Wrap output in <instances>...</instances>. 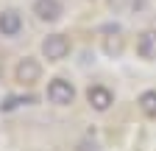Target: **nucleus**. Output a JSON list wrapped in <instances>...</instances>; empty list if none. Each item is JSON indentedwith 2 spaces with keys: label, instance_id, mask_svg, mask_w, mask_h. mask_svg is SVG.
Listing matches in <instances>:
<instances>
[{
  "label": "nucleus",
  "instance_id": "f257e3e1",
  "mask_svg": "<svg viewBox=\"0 0 156 151\" xmlns=\"http://www.w3.org/2000/svg\"><path fill=\"white\" fill-rule=\"evenodd\" d=\"M42 56L48 62H62L70 56V39L64 34H48L42 39Z\"/></svg>",
  "mask_w": 156,
  "mask_h": 151
},
{
  "label": "nucleus",
  "instance_id": "f03ea898",
  "mask_svg": "<svg viewBox=\"0 0 156 151\" xmlns=\"http://www.w3.org/2000/svg\"><path fill=\"white\" fill-rule=\"evenodd\" d=\"M48 101L56 104V106H70L75 101V87L64 79H53L48 84Z\"/></svg>",
  "mask_w": 156,
  "mask_h": 151
},
{
  "label": "nucleus",
  "instance_id": "7ed1b4c3",
  "mask_svg": "<svg viewBox=\"0 0 156 151\" xmlns=\"http://www.w3.org/2000/svg\"><path fill=\"white\" fill-rule=\"evenodd\" d=\"M14 79L20 84L31 87V84H36L39 79H42V64H39L36 59H31V56H25V59H20V64L14 67Z\"/></svg>",
  "mask_w": 156,
  "mask_h": 151
},
{
  "label": "nucleus",
  "instance_id": "20e7f679",
  "mask_svg": "<svg viewBox=\"0 0 156 151\" xmlns=\"http://www.w3.org/2000/svg\"><path fill=\"white\" fill-rule=\"evenodd\" d=\"M87 101H89V106H92L95 112H106V109L114 104V92H112L109 87H103V84H92V87L87 90Z\"/></svg>",
  "mask_w": 156,
  "mask_h": 151
},
{
  "label": "nucleus",
  "instance_id": "39448f33",
  "mask_svg": "<svg viewBox=\"0 0 156 151\" xmlns=\"http://www.w3.org/2000/svg\"><path fill=\"white\" fill-rule=\"evenodd\" d=\"M34 14H36V20H42V23H56L58 17L64 14L62 0H34Z\"/></svg>",
  "mask_w": 156,
  "mask_h": 151
},
{
  "label": "nucleus",
  "instance_id": "423d86ee",
  "mask_svg": "<svg viewBox=\"0 0 156 151\" xmlns=\"http://www.w3.org/2000/svg\"><path fill=\"white\" fill-rule=\"evenodd\" d=\"M20 31H23V17H20V11H14V9L0 11V34L3 36H17Z\"/></svg>",
  "mask_w": 156,
  "mask_h": 151
},
{
  "label": "nucleus",
  "instance_id": "0eeeda50",
  "mask_svg": "<svg viewBox=\"0 0 156 151\" xmlns=\"http://www.w3.org/2000/svg\"><path fill=\"white\" fill-rule=\"evenodd\" d=\"M136 56L145 62L156 59V31H142L136 36Z\"/></svg>",
  "mask_w": 156,
  "mask_h": 151
},
{
  "label": "nucleus",
  "instance_id": "6e6552de",
  "mask_svg": "<svg viewBox=\"0 0 156 151\" xmlns=\"http://www.w3.org/2000/svg\"><path fill=\"white\" fill-rule=\"evenodd\" d=\"M136 106L145 118H156V90H145L140 92V98H136Z\"/></svg>",
  "mask_w": 156,
  "mask_h": 151
},
{
  "label": "nucleus",
  "instance_id": "1a4fd4ad",
  "mask_svg": "<svg viewBox=\"0 0 156 151\" xmlns=\"http://www.w3.org/2000/svg\"><path fill=\"white\" fill-rule=\"evenodd\" d=\"M23 104H34V98L31 95H11V98H6L3 104H0V109H3V112H11V109L23 106Z\"/></svg>",
  "mask_w": 156,
  "mask_h": 151
}]
</instances>
